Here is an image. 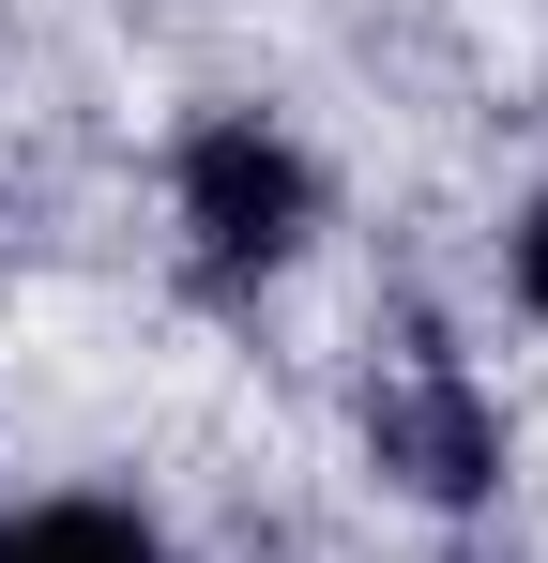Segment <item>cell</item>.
<instances>
[{"label":"cell","mask_w":548,"mask_h":563,"mask_svg":"<svg viewBox=\"0 0 548 563\" xmlns=\"http://www.w3.org/2000/svg\"><path fill=\"white\" fill-rule=\"evenodd\" d=\"M183 229H198L213 275H274V260L305 244V168L274 153L260 122H213V137L183 153Z\"/></svg>","instance_id":"cell-1"},{"label":"cell","mask_w":548,"mask_h":563,"mask_svg":"<svg viewBox=\"0 0 548 563\" xmlns=\"http://www.w3.org/2000/svg\"><path fill=\"white\" fill-rule=\"evenodd\" d=\"M518 289H534V320H548V213L518 229Z\"/></svg>","instance_id":"cell-4"},{"label":"cell","mask_w":548,"mask_h":563,"mask_svg":"<svg viewBox=\"0 0 548 563\" xmlns=\"http://www.w3.org/2000/svg\"><path fill=\"white\" fill-rule=\"evenodd\" d=\"M0 563H168L122 503H46V518H15L0 533Z\"/></svg>","instance_id":"cell-3"},{"label":"cell","mask_w":548,"mask_h":563,"mask_svg":"<svg viewBox=\"0 0 548 563\" xmlns=\"http://www.w3.org/2000/svg\"><path fill=\"white\" fill-rule=\"evenodd\" d=\"M365 442H381V472H412L427 503H472V487L503 472V427H487V411H472V380H442V366L381 380V411H365Z\"/></svg>","instance_id":"cell-2"}]
</instances>
